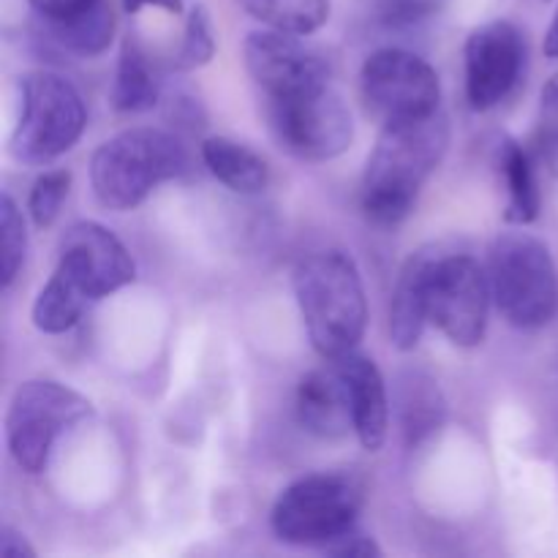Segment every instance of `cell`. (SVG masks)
<instances>
[{"instance_id": "26", "label": "cell", "mask_w": 558, "mask_h": 558, "mask_svg": "<svg viewBox=\"0 0 558 558\" xmlns=\"http://www.w3.org/2000/svg\"><path fill=\"white\" fill-rule=\"evenodd\" d=\"M71 191L69 169H49L33 183L31 199H27V213L38 229H49L60 216L65 196Z\"/></svg>"}, {"instance_id": "1", "label": "cell", "mask_w": 558, "mask_h": 558, "mask_svg": "<svg viewBox=\"0 0 558 558\" xmlns=\"http://www.w3.org/2000/svg\"><path fill=\"white\" fill-rule=\"evenodd\" d=\"M450 147V120L434 112L425 118L385 123L363 178V210L376 227H396L417 205L430 174Z\"/></svg>"}, {"instance_id": "27", "label": "cell", "mask_w": 558, "mask_h": 558, "mask_svg": "<svg viewBox=\"0 0 558 558\" xmlns=\"http://www.w3.org/2000/svg\"><path fill=\"white\" fill-rule=\"evenodd\" d=\"M537 153L548 172L558 178V74L550 76L539 93Z\"/></svg>"}, {"instance_id": "7", "label": "cell", "mask_w": 558, "mask_h": 558, "mask_svg": "<svg viewBox=\"0 0 558 558\" xmlns=\"http://www.w3.org/2000/svg\"><path fill=\"white\" fill-rule=\"evenodd\" d=\"M93 417V403L82 392L49 379L22 381L5 414V441L16 466L41 474L60 436Z\"/></svg>"}, {"instance_id": "33", "label": "cell", "mask_w": 558, "mask_h": 558, "mask_svg": "<svg viewBox=\"0 0 558 558\" xmlns=\"http://www.w3.org/2000/svg\"><path fill=\"white\" fill-rule=\"evenodd\" d=\"M543 49H545V54H548V58L558 60V9H556V14H554V22H550L548 33H545Z\"/></svg>"}, {"instance_id": "32", "label": "cell", "mask_w": 558, "mask_h": 558, "mask_svg": "<svg viewBox=\"0 0 558 558\" xmlns=\"http://www.w3.org/2000/svg\"><path fill=\"white\" fill-rule=\"evenodd\" d=\"M147 5H153V9H163L169 11V14H183V0H123V9L129 11V14H140V11L147 9Z\"/></svg>"}, {"instance_id": "25", "label": "cell", "mask_w": 558, "mask_h": 558, "mask_svg": "<svg viewBox=\"0 0 558 558\" xmlns=\"http://www.w3.org/2000/svg\"><path fill=\"white\" fill-rule=\"evenodd\" d=\"M216 54V31H213V20L207 14L205 5L191 9L189 20H185V36L180 44L178 54H174L172 65L178 71H194L207 65Z\"/></svg>"}, {"instance_id": "22", "label": "cell", "mask_w": 558, "mask_h": 558, "mask_svg": "<svg viewBox=\"0 0 558 558\" xmlns=\"http://www.w3.org/2000/svg\"><path fill=\"white\" fill-rule=\"evenodd\" d=\"M87 303H90V298L63 270L54 267L52 278H49L47 287L38 292L36 303H33V325H36L38 332L60 336V332L71 330L80 322Z\"/></svg>"}, {"instance_id": "11", "label": "cell", "mask_w": 558, "mask_h": 558, "mask_svg": "<svg viewBox=\"0 0 558 558\" xmlns=\"http://www.w3.org/2000/svg\"><path fill=\"white\" fill-rule=\"evenodd\" d=\"M526 58V36L512 22L494 20L474 27L463 47L469 107L477 112H488L507 101L521 85Z\"/></svg>"}, {"instance_id": "4", "label": "cell", "mask_w": 558, "mask_h": 558, "mask_svg": "<svg viewBox=\"0 0 558 558\" xmlns=\"http://www.w3.org/2000/svg\"><path fill=\"white\" fill-rule=\"evenodd\" d=\"M488 278L496 308L518 330H543L558 316V267L534 234H499L490 245Z\"/></svg>"}, {"instance_id": "24", "label": "cell", "mask_w": 558, "mask_h": 558, "mask_svg": "<svg viewBox=\"0 0 558 558\" xmlns=\"http://www.w3.org/2000/svg\"><path fill=\"white\" fill-rule=\"evenodd\" d=\"M27 256V229L22 210L16 207V202L9 194H3L0 199V276H3V289H9L14 283L16 272L22 270V262Z\"/></svg>"}, {"instance_id": "29", "label": "cell", "mask_w": 558, "mask_h": 558, "mask_svg": "<svg viewBox=\"0 0 558 558\" xmlns=\"http://www.w3.org/2000/svg\"><path fill=\"white\" fill-rule=\"evenodd\" d=\"M325 554L330 556H341V558H371V556H381V548L365 534H354V529L343 537H338L336 543H330L327 548H322Z\"/></svg>"}, {"instance_id": "16", "label": "cell", "mask_w": 558, "mask_h": 558, "mask_svg": "<svg viewBox=\"0 0 558 558\" xmlns=\"http://www.w3.org/2000/svg\"><path fill=\"white\" fill-rule=\"evenodd\" d=\"M439 248H420L403 262L390 300V343L412 352L428 325V276Z\"/></svg>"}, {"instance_id": "9", "label": "cell", "mask_w": 558, "mask_h": 558, "mask_svg": "<svg viewBox=\"0 0 558 558\" xmlns=\"http://www.w3.org/2000/svg\"><path fill=\"white\" fill-rule=\"evenodd\" d=\"M490 278L474 256L436 254L428 276V322H434L450 343L480 347L488 330Z\"/></svg>"}, {"instance_id": "6", "label": "cell", "mask_w": 558, "mask_h": 558, "mask_svg": "<svg viewBox=\"0 0 558 558\" xmlns=\"http://www.w3.org/2000/svg\"><path fill=\"white\" fill-rule=\"evenodd\" d=\"M363 510V485L352 474L322 472L281 490L270 512L276 537L300 548H327L349 534Z\"/></svg>"}, {"instance_id": "30", "label": "cell", "mask_w": 558, "mask_h": 558, "mask_svg": "<svg viewBox=\"0 0 558 558\" xmlns=\"http://www.w3.org/2000/svg\"><path fill=\"white\" fill-rule=\"evenodd\" d=\"M27 3L36 11L38 20H65V16H74L80 11L90 9L98 0H27Z\"/></svg>"}, {"instance_id": "13", "label": "cell", "mask_w": 558, "mask_h": 558, "mask_svg": "<svg viewBox=\"0 0 558 558\" xmlns=\"http://www.w3.org/2000/svg\"><path fill=\"white\" fill-rule=\"evenodd\" d=\"M58 270H63L90 303L120 292L136 278V265L123 240L96 221H80L65 229L58 245Z\"/></svg>"}, {"instance_id": "17", "label": "cell", "mask_w": 558, "mask_h": 558, "mask_svg": "<svg viewBox=\"0 0 558 558\" xmlns=\"http://www.w3.org/2000/svg\"><path fill=\"white\" fill-rule=\"evenodd\" d=\"M396 414L403 441L409 447H420L430 436L439 434L447 417L439 381L420 368L401 371L396 381Z\"/></svg>"}, {"instance_id": "15", "label": "cell", "mask_w": 558, "mask_h": 558, "mask_svg": "<svg viewBox=\"0 0 558 558\" xmlns=\"http://www.w3.org/2000/svg\"><path fill=\"white\" fill-rule=\"evenodd\" d=\"M298 420L319 439H341L354 430L349 385L336 363L332 368H316L303 376L298 387Z\"/></svg>"}, {"instance_id": "8", "label": "cell", "mask_w": 558, "mask_h": 558, "mask_svg": "<svg viewBox=\"0 0 558 558\" xmlns=\"http://www.w3.org/2000/svg\"><path fill=\"white\" fill-rule=\"evenodd\" d=\"M267 101L270 129L278 145L300 161H332L352 147V112L330 85Z\"/></svg>"}, {"instance_id": "12", "label": "cell", "mask_w": 558, "mask_h": 558, "mask_svg": "<svg viewBox=\"0 0 558 558\" xmlns=\"http://www.w3.org/2000/svg\"><path fill=\"white\" fill-rule=\"evenodd\" d=\"M243 60L267 98L300 96L330 85V65L298 33L256 31L245 38Z\"/></svg>"}, {"instance_id": "18", "label": "cell", "mask_w": 558, "mask_h": 558, "mask_svg": "<svg viewBox=\"0 0 558 558\" xmlns=\"http://www.w3.org/2000/svg\"><path fill=\"white\" fill-rule=\"evenodd\" d=\"M207 172L234 194H259L270 183V167L259 153L229 136H207L199 147Z\"/></svg>"}, {"instance_id": "5", "label": "cell", "mask_w": 558, "mask_h": 558, "mask_svg": "<svg viewBox=\"0 0 558 558\" xmlns=\"http://www.w3.org/2000/svg\"><path fill=\"white\" fill-rule=\"evenodd\" d=\"M87 109L80 90L65 76L33 71L20 80V118L11 131L9 150L22 163L54 161L80 142Z\"/></svg>"}, {"instance_id": "19", "label": "cell", "mask_w": 558, "mask_h": 558, "mask_svg": "<svg viewBox=\"0 0 558 558\" xmlns=\"http://www.w3.org/2000/svg\"><path fill=\"white\" fill-rule=\"evenodd\" d=\"M161 98V71L136 38H125L112 85V107L123 114L153 109Z\"/></svg>"}, {"instance_id": "23", "label": "cell", "mask_w": 558, "mask_h": 558, "mask_svg": "<svg viewBox=\"0 0 558 558\" xmlns=\"http://www.w3.org/2000/svg\"><path fill=\"white\" fill-rule=\"evenodd\" d=\"M248 16L272 31L308 36L330 20V0H238Z\"/></svg>"}, {"instance_id": "14", "label": "cell", "mask_w": 558, "mask_h": 558, "mask_svg": "<svg viewBox=\"0 0 558 558\" xmlns=\"http://www.w3.org/2000/svg\"><path fill=\"white\" fill-rule=\"evenodd\" d=\"M349 385V398H352L354 412V434L360 445L368 452H379L387 441V428H390V401H387V385L376 363L357 349L343 357L332 360Z\"/></svg>"}, {"instance_id": "28", "label": "cell", "mask_w": 558, "mask_h": 558, "mask_svg": "<svg viewBox=\"0 0 558 558\" xmlns=\"http://www.w3.org/2000/svg\"><path fill=\"white\" fill-rule=\"evenodd\" d=\"M447 0H376V16L385 27H412L430 20Z\"/></svg>"}, {"instance_id": "20", "label": "cell", "mask_w": 558, "mask_h": 558, "mask_svg": "<svg viewBox=\"0 0 558 558\" xmlns=\"http://www.w3.org/2000/svg\"><path fill=\"white\" fill-rule=\"evenodd\" d=\"M499 167L507 189L505 221L515 223V227H529L537 221L539 207H543L532 156L521 142L505 140L499 147Z\"/></svg>"}, {"instance_id": "31", "label": "cell", "mask_w": 558, "mask_h": 558, "mask_svg": "<svg viewBox=\"0 0 558 558\" xmlns=\"http://www.w3.org/2000/svg\"><path fill=\"white\" fill-rule=\"evenodd\" d=\"M0 554L5 558H33L36 550L27 543L25 534L16 532L14 526H3L0 529Z\"/></svg>"}, {"instance_id": "2", "label": "cell", "mask_w": 558, "mask_h": 558, "mask_svg": "<svg viewBox=\"0 0 558 558\" xmlns=\"http://www.w3.org/2000/svg\"><path fill=\"white\" fill-rule=\"evenodd\" d=\"M294 298L311 343L325 360L360 347L368 327V300L352 256L316 251L294 267Z\"/></svg>"}, {"instance_id": "10", "label": "cell", "mask_w": 558, "mask_h": 558, "mask_svg": "<svg viewBox=\"0 0 558 558\" xmlns=\"http://www.w3.org/2000/svg\"><path fill=\"white\" fill-rule=\"evenodd\" d=\"M360 87L371 112L385 123L439 112V74L409 49L387 47L368 54L360 71Z\"/></svg>"}, {"instance_id": "21", "label": "cell", "mask_w": 558, "mask_h": 558, "mask_svg": "<svg viewBox=\"0 0 558 558\" xmlns=\"http://www.w3.org/2000/svg\"><path fill=\"white\" fill-rule=\"evenodd\" d=\"M44 33L69 52L93 58L107 52L114 38V11L109 0H98L90 9L65 20H41Z\"/></svg>"}, {"instance_id": "3", "label": "cell", "mask_w": 558, "mask_h": 558, "mask_svg": "<svg viewBox=\"0 0 558 558\" xmlns=\"http://www.w3.org/2000/svg\"><path fill=\"white\" fill-rule=\"evenodd\" d=\"M191 167L189 150L161 129H129L104 142L90 158V185L107 210L140 207L161 183L183 178Z\"/></svg>"}]
</instances>
